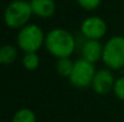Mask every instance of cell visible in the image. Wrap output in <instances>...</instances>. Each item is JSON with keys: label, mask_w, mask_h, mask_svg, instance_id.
<instances>
[{"label": "cell", "mask_w": 124, "mask_h": 122, "mask_svg": "<svg viewBox=\"0 0 124 122\" xmlns=\"http://www.w3.org/2000/svg\"><path fill=\"white\" fill-rule=\"evenodd\" d=\"M43 47L57 60L70 58L75 51L76 40L70 31L62 28H55L46 34Z\"/></svg>", "instance_id": "cell-1"}, {"label": "cell", "mask_w": 124, "mask_h": 122, "mask_svg": "<svg viewBox=\"0 0 124 122\" xmlns=\"http://www.w3.org/2000/svg\"><path fill=\"white\" fill-rule=\"evenodd\" d=\"M33 16L30 2L27 0H13L4 11V23L10 29H22Z\"/></svg>", "instance_id": "cell-2"}, {"label": "cell", "mask_w": 124, "mask_h": 122, "mask_svg": "<svg viewBox=\"0 0 124 122\" xmlns=\"http://www.w3.org/2000/svg\"><path fill=\"white\" fill-rule=\"evenodd\" d=\"M46 34L38 24L29 23L19 29L17 35V45L23 53H38L45 45Z\"/></svg>", "instance_id": "cell-3"}, {"label": "cell", "mask_w": 124, "mask_h": 122, "mask_svg": "<svg viewBox=\"0 0 124 122\" xmlns=\"http://www.w3.org/2000/svg\"><path fill=\"white\" fill-rule=\"evenodd\" d=\"M101 61L110 70H121L124 67V37L112 36L106 41L102 48Z\"/></svg>", "instance_id": "cell-4"}, {"label": "cell", "mask_w": 124, "mask_h": 122, "mask_svg": "<svg viewBox=\"0 0 124 122\" xmlns=\"http://www.w3.org/2000/svg\"><path fill=\"white\" fill-rule=\"evenodd\" d=\"M95 73L96 70L94 64L81 58L74 62V68L69 77V80L72 86L77 89H87L92 86V81L94 79Z\"/></svg>", "instance_id": "cell-5"}, {"label": "cell", "mask_w": 124, "mask_h": 122, "mask_svg": "<svg viewBox=\"0 0 124 122\" xmlns=\"http://www.w3.org/2000/svg\"><path fill=\"white\" fill-rule=\"evenodd\" d=\"M107 32L106 22L99 16L87 17L81 24V34L87 40L100 41Z\"/></svg>", "instance_id": "cell-6"}, {"label": "cell", "mask_w": 124, "mask_h": 122, "mask_svg": "<svg viewBox=\"0 0 124 122\" xmlns=\"http://www.w3.org/2000/svg\"><path fill=\"white\" fill-rule=\"evenodd\" d=\"M116 79L113 77V73L110 68H101L96 71L94 79L92 81V89L95 93L100 96H105L113 91Z\"/></svg>", "instance_id": "cell-7"}, {"label": "cell", "mask_w": 124, "mask_h": 122, "mask_svg": "<svg viewBox=\"0 0 124 122\" xmlns=\"http://www.w3.org/2000/svg\"><path fill=\"white\" fill-rule=\"evenodd\" d=\"M102 48H104V44H101L100 41L87 40L81 49L82 59L92 64L98 62L102 58Z\"/></svg>", "instance_id": "cell-8"}, {"label": "cell", "mask_w": 124, "mask_h": 122, "mask_svg": "<svg viewBox=\"0 0 124 122\" xmlns=\"http://www.w3.org/2000/svg\"><path fill=\"white\" fill-rule=\"evenodd\" d=\"M30 6L33 14L39 18H49L55 12V2L54 0H30Z\"/></svg>", "instance_id": "cell-9"}, {"label": "cell", "mask_w": 124, "mask_h": 122, "mask_svg": "<svg viewBox=\"0 0 124 122\" xmlns=\"http://www.w3.org/2000/svg\"><path fill=\"white\" fill-rule=\"evenodd\" d=\"M18 56V49L12 44H4L0 47V65L7 66L16 61Z\"/></svg>", "instance_id": "cell-10"}, {"label": "cell", "mask_w": 124, "mask_h": 122, "mask_svg": "<svg viewBox=\"0 0 124 122\" xmlns=\"http://www.w3.org/2000/svg\"><path fill=\"white\" fill-rule=\"evenodd\" d=\"M74 62L70 58H63V59H58L57 60V64H55V70L58 72V74L60 77H65V78H69L71 72H72V68H74Z\"/></svg>", "instance_id": "cell-11"}, {"label": "cell", "mask_w": 124, "mask_h": 122, "mask_svg": "<svg viewBox=\"0 0 124 122\" xmlns=\"http://www.w3.org/2000/svg\"><path fill=\"white\" fill-rule=\"evenodd\" d=\"M11 122H36V115L29 108H21L13 114Z\"/></svg>", "instance_id": "cell-12"}, {"label": "cell", "mask_w": 124, "mask_h": 122, "mask_svg": "<svg viewBox=\"0 0 124 122\" xmlns=\"http://www.w3.org/2000/svg\"><path fill=\"white\" fill-rule=\"evenodd\" d=\"M22 65L27 71H35L40 66V56L38 53H24Z\"/></svg>", "instance_id": "cell-13"}, {"label": "cell", "mask_w": 124, "mask_h": 122, "mask_svg": "<svg viewBox=\"0 0 124 122\" xmlns=\"http://www.w3.org/2000/svg\"><path fill=\"white\" fill-rule=\"evenodd\" d=\"M113 93L119 101L124 102V76L116 79L115 87H113Z\"/></svg>", "instance_id": "cell-14"}, {"label": "cell", "mask_w": 124, "mask_h": 122, "mask_svg": "<svg viewBox=\"0 0 124 122\" xmlns=\"http://www.w3.org/2000/svg\"><path fill=\"white\" fill-rule=\"evenodd\" d=\"M77 4L82 7L83 10L85 11H93V10H96L100 4H101V0H76Z\"/></svg>", "instance_id": "cell-15"}, {"label": "cell", "mask_w": 124, "mask_h": 122, "mask_svg": "<svg viewBox=\"0 0 124 122\" xmlns=\"http://www.w3.org/2000/svg\"><path fill=\"white\" fill-rule=\"evenodd\" d=\"M0 122H5V121H0Z\"/></svg>", "instance_id": "cell-16"}]
</instances>
